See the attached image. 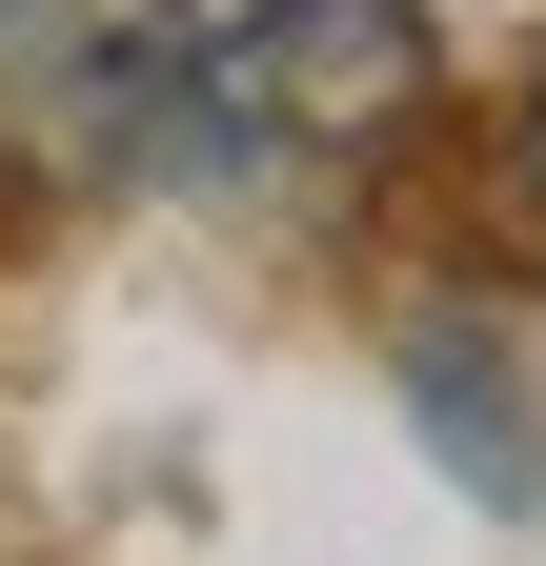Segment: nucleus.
<instances>
[{
  "label": "nucleus",
  "instance_id": "nucleus-1",
  "mask_svg": "<svg viewBox=\"0 0 546 566\" xmlns=\"http://www.w3.org/2000/svg\"><path fill=\"white\" fill-rule=\"evenodd\" d=\"M445 102V41L426 0H243V21H202L143 102V163L122 182H365L405 122Z\"/></svg>",
  "mask_w": 546,
  "mask_h": 566
},
{
  "label": "nucleus",
  "instance_id": "nucleus-2",
  "mask_svg": "<svg viewBox=\"0 0 546 566\" xmlns=\"http://www.w3.org/2000/svg\"><path fill=\"white\" fill-rule=\"evenodd\" d=\"M182 61V0H0V163H143V102Z\"/></svg>",
  "mask_w": 546,
  "mask_h": 566
},
{
  "label": "nucleus",
  "instance_id": "nucleus-3",
  "mask_svg": "<svg viewBox=\"0 0 546 566\" xmlns=\"http://www.w3.org/2000/svg\"><path fill=\"white\" fill-rule=\"evenodd\" d=\"M526 223H546V102H526Z\"/></svg>",
  "mask_w": 546,
  "mask_h": 566
}]
</instances>
